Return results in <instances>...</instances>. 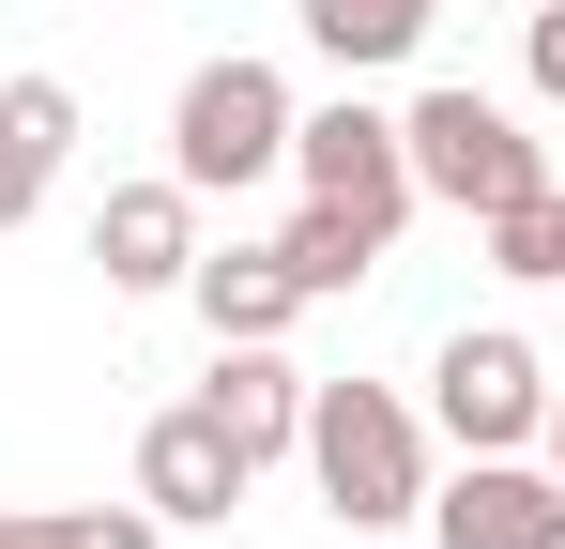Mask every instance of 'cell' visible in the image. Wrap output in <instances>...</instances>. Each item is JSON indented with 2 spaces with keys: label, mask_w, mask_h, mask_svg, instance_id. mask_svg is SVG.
<instances>
[{
  "label": "cell",
  "mask_w": 565,
  "mask_h": 549,
  "mask_svg": "<svg viewBox=\"0 0 565 549\" xmlns=\"http://www.w3.org/2000/svg\"><path fill=\"white\" fill-rule=\"evenodd\" d=\"M306 473H321V519L397 535L428 519V412L397 381H306Z\"/></svg>",
  "instance_id": "1"
},
{
  "label": "cell",
  "mask_w": 565,
  "mask_h": 549,
  "mask_svg": "<svg viewBox=\"0 0 565 549\" xmlns=\"http://www.w3.org/2000/svg\"><path fill=\"white\" fill-rule=\"evenodd\" d=\"M397 138H413V183H428V198H459L473 229H489L504 198H535V183H551V153L520 138V107H489V92H413V107H397Z\"/></svg>",
  "instance_id": "3"
},
{
  "label": "cell",
  "mask_w": 565,
  "mask_h": 549,
  "mask_svg": "<svg viewBox=\"0 0 565 549\" xmlns=\"http://www.w3.org/2000/svg\"><path fill=\"white\" fill-rule=\"evenodd\" d=\"M382 245H397V229H382V214H352V198H306V214L276 229V260L306 274V305H321V290H352V274H382Z\"/></svg>",
  "instance_id": "13"
},
{
  "label": "cell",
  "mask_w": 565,
  "mask_h": 549,
  "mask_svg": "<svg viewBox=\"0 0 565 549\" xmlns=\"http://www.w3.org/2000/svg\"><path fill=\"white\" fill-rule=\"evenodd\" d=\"M290 15H306V46H321L337 77H382V62H413V46H428V15H444V0H290Z\"/></svg>",
  "instance_id": "12"
},
{
  "label": "cell",
  "mask_w": 565,
  "mask_h": 549,
  "mask_svg": "<svg viewBox=\"0 0 565 549\" xmlns=\"http://www.w3.org/2000/svg\"><path fill=\"white\" fill-rule=\"evenodd\" d=\"M245 473H260V458L230 443L214 412H153V428H138V504H153V519H230Z\"/></svg>",
  "instance_id": "8"
},
{
  "label": "cell",
  "mask_w": 565,
  "mask_h": 549,
  "mask_svg": "<svg viewBox=\"0 0 565 549\" xmlns=\"http://www.w3.org/2000/svg\"><path fill=\"white\" fill-rule=\"evenodd\" d=\"M504 15H535V0H504Z\"/></svg>",
  "instance_id": "17"
},
{
  "label": "cell",
  "mask_w": 565,
  "mask_h": 549,
  "mask_svg": "<svg viewBox=\"0 0 565 549\" xmlns=\"http://www.w3.org/2000/svg\"><path fill=\"white\" fill-rule=\"evenodd\" d=\"M199 412H214L245 458H306V366H290L276 336H214V381H199Z\"/></svg>",
  "instance_id": "9"
},
{
  "label": "cell",
  "mask_w": 565,
  "mask_h": 549,
  "mask_svg": "<svg viewBox=\"0 0 565 549\" xmlns=\"http://www.w3.org/2000/svg\"><path fill=\"white\" fill-rule=\"evenodd\" d=\"M520 62H535V92L565 107V0H535V15H520Z\"/></svg>",
  "instance_id": "15"
},
{
  "label": "cell",
  "mask_w": 565,
  "mask_h": 549,
  "mask_svg": "<svg viewBox=\"0 0 565 549\" xmlns=\"http://www.w3.org/2000/svg\"><path fill=\"white\" fill-rule=\"evenodd\" d=\"M535 443H551V473H565V366H551V428H535Z\"/></svg>",
  "instance_id": "16"
},
{
  "label": "cell",
  "mask_w": 565,
  "mask_h": 549,
  "mask_svg": "<svg viewBox=\"0 0 565 549\" xmlns=\"http://www.w3.org/2000/svg\"><path fill=\"white\" fill-rule=\"evenodd\" d=\"M290 169H306V198H352V214H382V229H413V198H428V183H413V138H397V107H352V92L290 122Z\"/></svg>",
  "instance_id": "5"
},
{
  "label": "cell",
  "mask_w": 565,
  "mask_h": 549,
  "mask_svg": "<svg viewBox=\"0 0 565 549\" xmlns=\"http://www.w3.org/2000/svg\"><path fill=\"white\" fill-rule=\"evenodd\" d=\"M153 504H0V549H153Z\"/></svg>",
  "instance_id": "14"
},
{
  "label": "cell",
  "mask_w": 565,
  "mask_h": 549,
  "mask_svg": "<svg viewBox=\"0 0 565 549\" xmlns=\"http://www.w3.org/2000/svg\"><path fill=\"white\" fill-rule=\"evenodd\" d=\"M62 153H77V92H62V77H0V229L46 214Z\"/></svg>",
  "instance_id": "10"
},
{
  "label": "cell",
  "mask_w": 565,
  "mask_h": 549,
  "mask_svg": "<svg viewBox=\"0 0 565 549\" xmlns=\"http://www.w3.org/2000/svg\"><path fill=\"white\" fill-rule=\"evenodd\" d=\"M444 549H565V473L551 458H459V488H428Z\"/></svg>",
  "instance_id": "6"
},
{
  "label": "cell",
  "mask_w": 565,
  "mask_h": 549,
  "mask_svg": "<svg viewBox=\"0 0 565 549\" xmlns=\"http://www.w3.org/2000/svg\"><path fill=\"white\" fill-rule=\"evenodd\" d=\"M428 428L459 458H520L535 428H551V366L520 352L504 321H459L444 352H428Z\"/></svg>",
  "instance_id": "4"
},
{
  "label": "cell",
  "mask_w": 565,
  "mask_h": 549,
  "mask_svg": "<svg viewBox=\"0 0 565 549\" xmlns=\"http://www.w3.org/2000/svg\"><path fill=\"white\" fill-rule=\"evenodd\" d=\"M93 260H107V290H184V274H199V183H184V169H153V183H107V214H93Z\"/></svg>",
  "instance_id": "7"
},
{
  "label": "cell",
  "mask_w": 565,
  "mask_h": 549,
  "mask_svg": "<svg viewBox=\"0 0 565 549\" xmlns=\"http://www.w3.org/2000/svg\"><path fill=\"white\" fill-rule=\"evenodd\" d=\"M184 305H199V336H290V321H306V274H290L276 245H199Z\"/></svg>",
  "instance_id": "11"
},
{
  "label": "cell",
  "mask_w": 565,
  "mask_h": 549,
  "mask_svg": "<svg viewBox=\"0 0 565 549\" xmlns=\"http://www.w3.org/2000/svg\"><path fill=\"white\" fill-rule=\"evenodd\" d=\"M290 122H306V107H290V77L230 46V62H199V77L169 92V169H184L199 198H245L260 169H290Z\"/></svg>",
  "instance_id": "2"
}]
</instances>
